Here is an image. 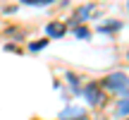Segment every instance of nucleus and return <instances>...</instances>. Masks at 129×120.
<instances>
[{
	"label": "nucleus",
	"mask_w": 129,
	"mask_h": 120,
	"mask_svg": "<svg viewBox=\"0 0 129 120\" xmlns=\"http://www.w3.org/2000/svg\"><path fill=\"white\" fill-rule=\"evenodd\" d=\"M101 87L108 89V91H112V94H120L122 98L129 96V77H127L124 72H112V74H108V77L101 82Z\"/></svg>",
	"instance_id": "1"
},
{
	"label": "nucleus",
	"mask_w": 129,
	"mask_h": 120,
	"mask_svg": "<svg viewBox=\"0 0 129 120\" xmlns=\"http://www.w3.org/2000/svg\"><path fill=\"white\" fill-rule=\"evenodd\" d=\"M81 96L86 98L88 103H91V106H101L103 103V87H101V82H88L86 87L81 89Z\"/></svg>",
	"instance_id": "2"
},
{
	"label": "nucleus",
	"mask_w": 129,
	"mask_h": 120,
	"mask_svg": "<svg viewBox=\"0 0 129 120\" xmlns=\"http://www.w3.org/2000/svg\"><path fill=\"white\" fill-rule=\"evenodd\" d=\"M64 34H67V24H64V22L53 19V22L46 24V36H50V38H62Z\"/></svg>",
	"instance_id": "3"
},
{
	"label": "nucleus",
	"mask_w": 129,
	"mask_h": 120,
	"mask_svg": "<svg viewBox=\"0 0 129 120\" xmlns=\"http://www.w3.org/2000/svg\"><path fill=\"white\" fill-rule=\"evenodd\" d=\"M60 120H86V113H84L81 108L69 106V108H64V111L60 113Z\"/></svg>",
	"instance_id": "4"
},
{
	"label": "nucleus",
	"mask_w": 129,
	"mask_h": 120,
	"mask_svg": "<svg viewBox=\"0 0 129 120\" xmlns=\"http://www.w3.org/2000/svg\"><path fill=\"white\" fill-rule=\"evenodd\" d=\"M122 29V22H105V24H101V34H115V31H120Z\"/></svg>",
	"instance_id": "5"
},
{
	"label": "nucleus",
	"mask_w": 129,
	"mask_h": 120,
	"mask_svg": "<svg viewBox=\"0 0 129 120\" xmlns=\"http://www.w3.org/2000/svg\"><path fill=\"white\" fill-rule=\"evenodd\" d=\"M64 79L74 87V94H77V96H81V89H79V77H77V74H74V72H64Z\"/></svg>",
	"instance_id": "6"
},
{
	"label": "nucleus",
	"mask_w": 129,
	"mask_h": 120,
	"mask_svg": "<svg viewBox=\"0 0 129 120\" xmlns=\"http://www.w3.org/2000/svg\"><path fill=\"white\" fill-rule=\"evenodd\" d=\"M91 10H93V5H84V7H79V10H77V17H74V22H84V19L91 14Z\"/></svg>",
	"instance_id": "7"
},
{
	"label": "nucleus",
	"mask_w": 129,
	"mask_h": 120,
	"mask_svg": "<svg viewBox=\"0 0 129 120\" xmlns=\"http://www.w3.org/2000/svg\"><path fill=\"white\" fill-rule=\"evenodd\" d=\"M117 115H122V118H129V96L120 101V106H117Z\"/></svg>",
	"instance_id": "8"
},
{
	"label": "nucleus",
	"mask_w": 129,
	"mask_h": 120,
	"mask_svg": "<svg viewBox=\"0 0 129 120\" xmlns=\"http://www.w3.org/2000/svg\"><path fill=\"white\" fill-rule=\"evenodd\" d=\"M46 46H48V38H41V41H31V43H29V51H31V53H38V51H43Z\"/></svg>",
	"instance_id": "9"
},
{
	"label": "nucleus",
	"mask_w": 129,
	"mask_h": 120,
	"mask_svg": "<svg viewBox=\"0 0 129 120\" xmlns=\"http://www.w3.org/2000/svg\"><path fill=\"white\" fill-rule=\"evenodd\" d=\"M55 0H22V5H31V7H46V5H53Z\"/></svg>",
	"instance_id": "10"
},
{
	"label": "nucleus",
	"mask_w": 129,
	"mask_h": 120,
	"mask_svg": "<svg viewBox=\"0 0 129 120\" xmlns=\"http://www.w3.org/2000/svg\"><path fill=\"white\" fill-rule=\"evenodd\" d=\"M74 36L77 38H91V31H88L86 27H77L74 29Z\"/></svg>",
	"instance_id": "11"
},
{
	"label": "nucleus",
	"mask_w": 129,
	"mask_h": 120,
	"mask_svg": "<svg viewBox=\"0 0 129 120\" xmlns=\"http://www.w3.org/2000/svg\"><path fill=\"white\" fill-rule=\"evenodd\" d=\"M127 58H129V53H127Z\"/></svg>",
	"instance_id": "12"
},
{
	"label": "nucleus",
	"mask_w": 129,
	"mask_h": 120,
	"mask_svg": "<svg viewBox=\"0 0 129 120\" xmlns=\"http://www.w3.org/2000/svg\"><path fill=\"white\" fill-rule=\"evenodd\" d=\"M127 120H129V118H127Z\"/></svg>",
	"instance_id": "13"
}]
</instances>
